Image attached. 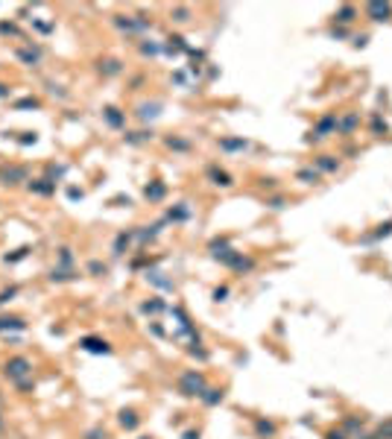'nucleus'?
<instances>
[{
  "label": "nucleus",
  "mask_w": 392,
  "mask_h": 439,
  "mask_svg": "<svg viewBox=\"0 0 392 439\" xmlns=\"http://www.w3.org/2000/svg\"><path fill=\"white\" fill-rule=\"evenodd\" d=\"M3 375L9 378L12 384H21V381H30L33 378V360L24 357V354H15L3 363Z\"/></svg>",
  "instance_id": "1"
},
{
  "label": "nucleus",
  "mask_w": 392,
  "mask_h": 439,
  "mask_svg": "<svg viewBox=\"0 0 392 439\" xmlns=\"http://www.w3.org/2000/svg\"><path fill=\"white\" fill-rule=\"evenodd\" d=\"M179 389H182V395H188V398H199L208 386H205V375L202 372H196V369H191V372H185V375L179 378Z\"/></svg>",
  "instance_id": "2"
},
{
  "label": "nucleus",
  "mask_w": 392,
  "mask_h": 439,
  "mask_svg": "<svg viewBox=\"0 0 392 439\" xmlns=\"http://www.w3.org/2000/svg\"><path fill=\"white\" fill-rule=\"evenodd\" d=\"M21 182H30V176H27L24 167H3L0 170V185L12 188V185H21Z\"/></svg>",
  "instance_id": "3"
},
{
  "label": "nucleus",
  "mask_w": 392,
  "mask_h": 439,
  "mask_svg": "<svg viewBox=\"0 0 392 439\" xmlns=\"http://www.w3.org/2000/svg\"><path fill=\"white\" fill-rule=\"evenodd\" d=\"M79 348L88 351V354H111V345L105 343L102 337H82V340H79Z\"/></svg>",
  "instance_id": "4"
},
{
  "label": "nucleus",
  "mask_w": 392,
  "mask_h": 439,
  "mask_svg": "<svg viewBox=\"0 0 392 439\" xmlns=\"http://www.w3.org/2000/svg\"><path fill=\"white\" fill-rule=\"evenodd\" d=\"M27 328V319L24 316H0V334H9V331H24Z\"/></svg>",
  "instance_id": "5"
},
{
  "label": "nucleus",
  "mask_w": 392,
  "mask_h": 439,
  "mask_svg": "<svg viewBox=\"0 0 392 439\" xmlns=\"http://www.w3.org/2000/svg\"><path fill=\"white\" fill-rule=\"evenodd\" d=\"M27 188L33 190V193H38V196H53V193H56V182H50V179L44 176V179H33V182H27Z\"/></svg>",
  "instance_id": "6"
},
{
  "label": "nucleus",
  "mask_w": 392,
  "mask_h": 439,
  "mask_svg": "<svg viewBox=\"0 0 392 439\" xmlns=\"http://www.w3.org/2000/svg\"><path fill=\"white\" fill-rule=\"evenodd\" d=\"M208 179H211L214 185H220V188H231V185H234V179H231L226 170H220L217 164H211V167H208Z\"/></svg>",
  "instance_id": "7"
},
{
  "label": "nucleus",
  "mask_w": 392,
  "mask_h": 439,
  "mask_svg": "<svg viewBox=\"0 0 392 439\" xmlns=\"http://www.w3.org/2000/svg\"><path fill=\"white\" fill-rule=\"evenodd\" d=\"M102 117H105V123L111 126V129H120V126L126 123V114H123L120 109H114V106H108V109H102Z\"/></svg>",
  "instance_id": "8"
},
{
  "label": "nucleus",
  "mask_w": 392,
  "mask_h": 439,
  "mask_svg": "<svg viewBox=\"0 0 392 439\" xmlns=\"http://www.w3.org/2000/svg\"><path fill=\"white\" fill-rule=\"evenodd\" d=\"M129 243H132V234H129V231H120V234L114 237L111 255H114V258H123V255H126V249H129Z\"/></svg>",
  "instance_id": "9"
},
{
  "label": "nucleus",
  "mask_w": 392,
  "mask_h": 439,
  "mask_svg": "<svg viewBox=\"0 0 392 439\" xmlns=\"http://www.w3.org/2000/svg\"><path fill=\"white\" fill-rule=\"evenodd\" d=\"M18 59L33 67V64L41 62V50H38V47H21V50H18Z\"/></svg>",
  "instance_id": "10"
},
{
  "label": "nucleus",
  "mask_w": 392,
  "mask_h": 439,
  "mask_svg": "<svg viewBox=\"0 0 392 439\" xmlns=\"http://www.w3.org/2000/svg\"><path fill=\"white\" fill-rule=\"evenodd\" d=\"M47 278L53 284H62V281H73V278H79V275H76V270H62V267H56V270H50Z\"/></svg>",
  "instance_id": "11"
},
{
  "label": "nucleus",
  "mask_w": 392,
  "mask_h": 439,
  "mask_svg": "<svg viewBox=\"0 0 392 439\" xmlns=\"http://www.w3.org/2000/svg\"><path fill=\"white\" fill-rule=\"evenodd\" d=\"M117 422H120V428H126V431H135V428L141 425V419H138V413H135V410H120Z\"/></svg>",
  "instance_id": "12"
},
{
  "label": "nucleus",
  "mask_w": 392,
  "mask_h": 439,
  "mask_svg": "<svg viewBox=\"0 0 392 439\" xmlns=\"http://www.w3.org/2000/svg\"><path fill=\"white\" fill-rule=\"evenodd\" d=\"M199 398H202V404H208V407H217V404H220L226 395H223V389H214V386H208V389H205Z\"/></svg>",
  "instance_id": "13"
},
{
  "label": "nucleus",
  "mask_w": 392,
  "mask_h": 439,
  "mask_svg": "<svg viewBox=\"0 0 392 439\" xmlns=\"http://www.w3.org/2000/svg\"><path fill=\"white\" fill-rule=\"evenodd\" d=\"M164 193H167V188H164L161 182H149V185L144 188V196H147L149 202H158V199H164Z\"/></svg>",
  "instance_id": "14"
},
{
  "label": "nucleus",
  "mask_w": 392,
  "mask_h": 439,
  "mask_svg": "<svg viewBox=\"0 0 392 439\" xmlns=\"http://www.w3.org/2000/svg\"><path fill=\"white\" fill-rule=\"evenodd\" d=\"M255 434H258L261 439H272L275 437V425L266 422V419H255Z\"/></svg>",
  "instance_id": "15"
},
{
  "label": "nucleus",
  "mask_w": 392,
  "mask_h": 439,
  "mask_svg": "<svg viewBox=\"0 0 392 439\" xmlns=\"http://www.w3.org/2000/svg\"><path fill=\"white\" fill-rule=\"evenodd\" d=\"M390 12H392L390 3H384V6H381V3H372V6H369V15H372L375 21H387V18H390Z\"/></svg>",
  "instance_id": "16"
},
{
  "label": "nucleus",
  "mask_w": 392,
  "mask_h": 439,
  "mask_svg": "<svg viewBox=\"0 0 392 439\" xmlns=\"http://www.w3.org/2000/svg\"><path fill=\"white\" fill-rule=\"evenodd\" d=\"M334 126H337V117H334V114H328V117L319 120V126H316V132H313V135H316V138H325V132H331Z\"/></svg>",
  "instance_id": "17"
},
{
  "label": "nucleus",
  "mask_w": 392,
  "mask_h": 439,
  "mask_svg": "<svg viewBox=\"0 0 392 439\" xmlns=\"http://www.w3.org/2000/svg\"><path fill=\"white\" fill-rule=\"evenodd\" d=\"M220 150H229V153L246 150V141H243V138H223V141H220Z\"/></svg>",
  "instance_id": "18"
},
{
  "label": "nucleus",
  "mask_w": 392,
  "mask_h": 439,
  "mask_svg": "<svg viewBox=\"0 0 392 439\" xmlns=\"http://www.w3.org/2000/svg\"><path fill=\"white\" fill-rule=\"evenodd\" d=\"M88 275H94V278H102V275H108V267L102 264V261H88Z\"/></svg>",
  "instance_id": "19"
},
{
  "label": "nucleus",
  "mask_w": 392,
  "mask_h": 439,
  "mask_svg": "<svg viewBox=\"0 0 392 439\" xmlns=\"http://www.w3.org/2000/svg\"><path fill=\"white\" fill-rule=\"evenodd\" d=\"M59 267H62V270H73V249H70V246H62V249H59Z\"/></svg>",
  "instance_id": "20"
},
{
  "label": "nucleus",
  "mask_w": 392,
  "mask_h": 439,
  "mask_svg": "<svg viewBox=\"0 0 392 439\" xmlns=\"http://www.w3.org/2000/svg\"><path fill=\"white\" fill-rule=\"evenodd\" d=\"M164 308H167V305H164L161 299H149V302L141 305V314H161Z\"/></svg>",
  "instance_id": "21"
},
{
  "label": "nucleus",
  "mask_w": 392,
  "mask_h": 439,
  "mask_svg": "<svg viewBox=\"0 0 392 439\" xmlns=\"http://www.w3.org/2000/svg\"><path fill=\"white\" fill-rule=\"evenodd\" d=\"M158 109H161L158 103H144V106H141V111H138V117H141V120H147V117H155V114H158Z\"/></svg>",
  "instance_id": "22"
},
{
  "label": "nucleus",
  "mask_w": 392,
  "mask_h": 439,
  "mask_svg": "<svg viewBox=\"0 0 392 439\" xmlns=\"http://www.w3.org/2000/svg\"><path fill=\"white\" fill-rule=\"evenodd\" d=\"M0 35H12V38H21L24 32L18 30V24H12V21H0Z\"/></svg>",
  "instance_id": "23"
},
{
  "label": "nucleus",
  "mask_w": 392,
  "mask_h": 439,
  "mask_svg": "<svg viewBox=\"0 0 392 439\" xmlns=\"http://www.w3.org/2000/svg\"><path fill=\"white\" fill-rule=\"evenodd\" d=\"M27 255H30V246H21V249L9 252V255H6V258H3V261H6V264H18V261H24V258H27Z\"/></svg>",
  "instance_id": "24"
},
{
  "label": "nucleus",
  "mask_w": 392,
  "mask_h": 439,
  "mask_svg": "<svg viewBox=\"0 0 392 439\" xmlns=\"http://www.w3.org/2000/svg\"><path fill=\"white\" fill-rule=\"evenodd\" d=\"M99 70H102V73H108V76H114V73H120V62L108 59V62H102V64H99Z\"/></svg>",
  "instance_id": "25"
},
{
  "label": "nucleus",
  "mask_w": 392,
  "mask_h": 439,
  "mask_svg": "<svg viewBox=\"0 0 392 439\" xmlns=\"http://www.w3.org/2000/svg\"><path fill=\"white\" fill-rule=\"evenodd\" d=\"M38 106H41V100H35V97H27V100L15 103V109H38Z\"/></svg>",
  "instance_id": "26"
},
{
  "label": "nucleus",
  "mask_w": 392,
  "mask_h": 439,
  "mask_svg": "<svg viewBox=\"0 0 392 439\" xmlns=\"http://www.w3.org/2000/svg\"><path fill=\"white\" fill-rule=\"evenodd\" d=\"M167 217L173 220V222H182V220H188V217H191V211H188V208H176V211H170Z\"/></svg>",
  "instance_id": "27"
},
{
  "label": "nucleus",
  "mask_w": 392,
  "mask_h": 439,
  "mask_svg": "<svg viewBox=\"0 0 392 439\" xmlns=\"http://www.w3.org/2000/svg\"><path fill=\"white\" fill-rule=\"evenodd\" d=\"M15 296H18V287H9V290H3V293H0V308H3L6 302H12Z\"/></svg>",
  "instance_id": "28"
},
{
  "label": "nucleus",
  "mask_w": 392,
  "mask_h": 439,
  "mask_svg": "<svg viewBox=\"0 0 392 439\" xmlns=\"http://www.w3.org/2000/svg\"><path fill=\"white\" fill-rule=\"evenodd\" d=\"M147 138H152V132H135V135H126L129 144H141V141H147Z\"/></svg>",
  "instance_id": "29"
},
{
  "label": "nucleus",
  "mask_w": 392,
  "mask_h": 439,
  "mask_svg": "<svg viewBox=\"0 0 392 439\" xmlns=\"http://www.w3.org/2000/svg\"><path fill=\"white\" fill-rule=\"evenodd\" d=\"M35 141H38V135H35V132H24V138H18V144H21V147H30V144H35Z\"/></svg>",
  "instance_id": "30"
},
{
  "label": "nucleus",
  "mask_w": 392,
  "mask_h": 439,
  "mask_svg": "<svg viewBox=\"0 0 392 439\" xmlns=\"http://www.w3.org/2000/svg\"><path fill=\"white\" fill-rule=\"evenodd\" d=\"M82 439H105V431H102V428H91V431H85Z\"/></svg>",
  "instance_id": "31"
},
{
  "label": "nucleus",
  "mask_w": 392,
  "mask_h": 439,
  "mask_svg": "<svg viewBox=\"0 0 392 439\" xmlns=\"http://www.w3.org/2000/svg\"><path fill=\"white\" fill-rule=\"evenodd\" d=\"M351 15H354V9H351V6H345V9H340V21H345V24H348V21H354Z\"/></svg>",
  "instance_id": "32"
},
{
  "label": "nucleus",
  "mask_w": 392,
  "mask_h": 439,
  "mask_svg": "<svg viewBox=\"0 0 392 439\" xmlns=\"http://www.w3.org/2000/svg\"><path fill=\"white\" fill-rule=\"evenodd\" d=\"M226 296H229V287H217L214 290V302H226Z\"/></svg>",
  "instance_id": "33"
},
{
  "label": "nucleus",
  "mask_w": 392,
  "mask_h": 439,
  "mask_svg": "<svg viewBox=\"0 0 392 439\" xmlns=\"http://www.w3.org/2000/svg\"><path fill=\"white\" fill-rule=\"evenodd\" d=\"M15 386H18V389H21V392H30V389H35L33 378H30V381H21V384H15Z\"/></svg>",
  "instance_id": "34"
},
{
  "label": "nucleus",
  "mask_w": 392,
  "mask_h": 439,
  "mask_svg": "<svg viewBox=\"0 0 392 439\" xmlns=\"http://www.w3.org/2000/svg\"><path fill=\"white\" fill-rule=\"evenodd\" d=\"M167 144H170L173 150H188V141H176V138H170Z\"/></svg>",
  "instance_id": "35"
},
{
  "label": "nucleus",
  "mask_w": 392,
  "mask_h": 439,
  "mask_svg": "<svg viewBox=\"0 0 392 439\" xmlns=\"http://www.w3.org/2000/svg\"><path fill=\"white\" fill-rule=\"evenodd\" d=\"M298 179H304V182H310V179H313V182H316L319 176H316V173H310V170H301V173H298Z\"/></svg>",
  "instance_id": "36"
},
{
  "label": "nucleus",
  "mask_w": 392,
  "mask_h": 439,
  "mask_svg": "<svg viewBox=\"0 0 392 439\" xmlns=\"http://www.w3.org/2000/svg\"><path fill=\"white\" fill-rule=\"evenodd\" d=\"M173 15H176V21H188V9H176Z\"/></svg>",
  "instance_id": "37"
},
{
  "label": "nucleus",
  "mask_w": 392,
  "mask_h": 439,
  "mask_svg": "<svg viewBox=\"0 0 392 439\" xmlns=\"http://www.w3.org/2000/svg\"><path fill=\"white\" fill-rule=\"evenodd\" d=\"M67 196H70V199H82V190H79V188H70V190H67Z\"/></svg>",
  "instance_id": "38"
},
{
  "label": "nucleus",
  "mask_w": 392,
  "mask_h": 439,
  "mask_svg": "<svg viewBox=\"0 0 392 439\" xmlns=\"http://www.w3.org/2000/svg\"><path fill=\"white\" fill-rule=\"evenodd\" d=\"M266 205H269V208H284V199H269Z\"/></svg>",
  "instance_id": "39"
},
{
  "label": "nucleus",
  "mask_w": 392,
  "mask_h": 439,
  "mask_svg": "<svg viewBox=\"0 0 392 439\" xmlns=\"http://www.w3.org/2000/svg\"><path fill=\"white\" fill-rule=\"evenodd\" d=\"M149 331H152L155 337H164V328H161V325H149Z\"/></svg>",
  "instance_id": "40"
},
{
  "label": "nucleus",
  "mask_w": 392,
  "mask_h": 439,
  "mask_svg": "<svg viewBox=\"0 0 392 439\" xmlns=\"http://www.w3.org/2000/svg\"><path fill=\"white\" fill-rule=\"evenodd\" d=\"M141 50H144V53H158V47H155V44H144Z\"/></svg>",
  "instance_id": "41"
},
{
  "label": "nucleus",
  "mask_w": 392,
  "mask_h": 439,
  "mask_svg": "<svg viewBox=\"0 0 392 439\" xmlns=\"http://www.w3.org/2000/svg\"><path fill=\"white\" fill-rule=\"evenodd\" d=\"M319 167H322V170H334L337 164H334V161H319Z\"/></svg>",
  "instance_id": "42"
},
{
  "label": "nucleus",
  "mask_w": 392,
  "mask_h": 439,
  "mask_svg": "<svg viewBox=\"0 0 392 439\" xmlns=\"http://www.w3.org/2000/svg\"><path fill=\"white\" fill-rule=\"evenodd\" d=\"M3 97H9V85H3V82H0V100H3Z\"/></svg>",
  "instance_id": "43"
},
{
  "label": "nucleus",
  "mask_w": 392,
  "mask_h": 439,
  "mask_svg": "<svg viewBox=\"0 0 392 439\" xmlns=\"http://www.w3.org/2000/svg\"><path fill=\"white\" fill-rule=\"evenodd\" d=\"M185 439H199V431H188V434H185Z\"/></svg>",
  "instance_id": "44"
},
{
  "label": "nucleus",
  "mask_w": 392,
  "mask_h": 439,
  "mask_svg": "<svg viewBox=\"0 0 392 439\" xmlns=\"http://www.w3.org/2000/svg\"><path fill=\"white\" fill-rule=\"evenodd\" d=\"M328 439H343V434H331Z\"/></svg>",
  "instance_id": "45"
},
{
  "label": "nucleus",
  "mask_w": 392,
  "mask_h": 439,
  "mask_svg": "<svg viewBox=\"0 0 392 439\" xmlns=\"http://www.w3.org/2000/svg\"><path fill=\"white\" fill-rule=\"evenodd\" d=\"M0 431H3V416H0Z\"/></svg>",
  "instance_id": "46"
},
{
  "label": "nucleus",
  "mask_w": 392,
  "mask_h": 439,
  "mask_svg": "<svg viewBox=\"0 0 392 439\" xmlns=\"http://www.w3.org/2000/svg\"><path fill=\"white\" fill-rule=\"evenodd\" d=\"M138 439H149V437H138Z\"/></svg>",
  "instance_id": "47"
}]
</instances>
